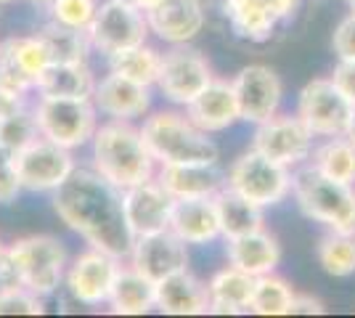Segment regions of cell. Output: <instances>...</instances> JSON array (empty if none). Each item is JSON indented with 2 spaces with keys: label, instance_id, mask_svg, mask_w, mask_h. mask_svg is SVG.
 <instances>
[{
  "label": "cell",
  "instance_id": "obj_1",
  "mask_svg": "<svg viewBox=\"0 0 355 318\" xmlns=\"http://www.w3.org/2000/svg\"><path fill=\"white\" fill-rule=\"evenodd\" d=\"M53 210L61 223L80 233L90 247L114 258H128L135 236L125 220L122 188L101 178L96 170H74L53 191Z\"/></svg>",
  "mask_w": 355,
  "mask_h": 318
},
{
  "label": "cell",
  "instance_id": "obj_2",
  "mask_svg": "<svg viewBox=\"0 0 355 318\" xmlns=\"http://www.w3.org/2000/svg\"><path fill=\"white\" fill-rule=\"evenodd\" d=\"M93 170L117 188H130L157 178V162L141 130L122 120L101 125L93 136Z\"/></svg>",
  "mask_w": 355,
  "mask_h": 318
},
{
  "label": "cell",
  "instance_id": "obj_3",
  "mask_svg": "<svg viewBox=\"0 0 355 318\" xmlns=\"http://www.w3.org/2000/svg\"><path fill=\"white\" fill-rule=\"evenodd\" d=\"M141 136L146 141L154 162L162 165H215L218 146L209 133L199 130L189 114L180 112H154L144 120Z\"/></svg>",
  "mask_w": 355,
  "mask_h": 318
},
{
  "label": "cell",
  "instance_id": "obj_4",
  "mask_svg": "<svg viewBox=\"0 0 355 318\" xmlns=\"http://www.w3.org/2000/svg\"><path fill=\"white\" fill-rule=\"evenodd\" d=\"M292 194L305 218L329 231H355L353 183L334 181L311 165L292 175Z\"/></svg>",
  "mask_w": 355,
  "mask_h": 318
},
{
  "label": "cell",
  "instance_id": "obj_5",
  "mask_svg": "<svg viewBox=\"0 0 355 318\" xmlns=\"http://www.w3.org/2000/svg\"><path fill=\"white\" fill-rule=\"evenodd\" d=\"M40 136L64 149H77L93 141L98 130V109L90 98H59L40 96L35 106Z\"/></svg>",
  "mask_w": 355,
  "mask_h": 318
},
{
  "label": "cell",
  "instance_id": "obj_6",
  "mask_svg": "<svg viewBox=\"0 0 355 318\" xmlns=\"http://www.w3.org/2000/svg\"><path fill=\"white\" fill-rule=\"evenodd\" d=\"M225 186L250 199L257 207H276L292 191V173L286 165L263 157L260 152H244L225 175Z\"/></svg>",
  "mask_w": 355,
  "mask_h": 318
},
{
  "label": "cell",
  "instance_id": "obj_7",
  "mask_svg": "<svg viewBox=\"0 0 355 318\" xmlns=\"http://www.w3.org/2000/svg\"><path fill=\"white\" fill-rule=\"evenodd\" d=\"M8 255L14 258L19 271V284L35 294H51L64 279L67 271V252L56 236L35 233L8 244Z\"/></svg>",
  "mask_w": 355,
  "mask_h": 318
},
{
  "label": "cell",
  "instance_id": "obj_8",
  "mask_svg": "<svg viewBox=\"0 0 355 318\" xmlns=\"http://www.w3.org/2000/svg\"><path fill=\"white\" fill-rule=\"evenodd\" d=\"M297 117L315 138H337L350 133L355 106L331 82V77H318L300 91Z\"/></svg>",
  "mask_w": 355,
  "mask_h": 318
},
{
  "label": "cell",
  "instance_id": "obj_9",
  "mask_svg": "<svg viewBox=\"0 0 355 318\" xmlns=\"http://www.w3.org/2000/svg\"><path fill=\"white\" fill-rule=\"evenodd\" d=\"M148 32L151 27H148L144 11H138L135 6L125 3V0H104L90 24L88 37L96 51L114 56L125 48L146 43Z\"/></svg>",
  "mask_w": 355,
  "mask_h": 318
},
{
  "label": "cell",
  "instance_id": "obj_10",
  "mask_svg": "<svg viewBox=\"0 0 355 318\" xmlns=\"http://www.w3.org/2000/svg\"><path fill=\"white\" fill-rule=\"evenodd\" d=\"M14 159L19 183L27 191H56L77 170L72 149H64L43 136L35 138L21 152H16Z\"/></svg>",
  "mask_w": 355,
  "mask_h": 318
},
{
  "label": "cell",
  "instance_id": "obj_11",
  "mask_svg": "<svg viewBox=\"0 0 355 318\" xmlns=\"http://www.w3.org/2000/svg\"><path fill=\"white\" fill-rule=\"evenodd\" d=\"M215 80L209 61L186 46H173V51L162 53V67L157 77V88L167 101L178 106H189Z\"/></svg>",
  "mask_w": 355,
  "mask_h": 318
},
{
  "label": "cell",
  "instance_id": "obj_12",
  "mask_svg": "<svg viewBox=\"0 0 355 318\" xmlns=\"http://www.w3.org/2000/svg\"><path fill=\"white\" fill-rule=\"evenodd\" d=\"M313 138L315 136L297 114H273L270 120L257 125L252 149L279 165L295 167L313 154Z\"/></svg>",
  "mask_w": 355,
  "mask_h": 318
},
{
  "label": "cell",
  "instance_id": "obj_13",
  "mask_svg": "<svg viewBox=\"0 0 355 318\" xmlns=\"http://www.w3.org/2000/svg\"><path fill=\"white\" fill-rule=\"evenodd\" d=\"M231 82H234L239 112H241V120L244 122L260 125V122L270 120L273 114H279L284 85L270 67H266V64H250Z\"/></svg>",
  "mask_w": 355,
  "mask_h": 318
},
{
  "label": "cell",
  "instance_id": "obj_14",
  "mask_svg": "<svg viewBox=\"0 0 355 318\" xmlns=\"http://www.w3.org/2000/svg\"><path fill=\"white\" fill-rule=\"evenodd\" d=\"M119 258L109 255L104 249L90 247L88 252L77 255L67 271V287L77 303L83 305H101L109 303L112 287L117 281Z\"/></svg>",
  "mask_w": 355,
  "mask_h": 318
},
{
  "label": "cell",
  "instance_id": "obj_15",
  "mask_svg": "<svg viewBox=\"0 0 355 318\" xmlns=\"http://www.w3.org/2000/svg\"><path fill=\"white\" fill-rule=\"evenodd\" d=\"M173 204H175V199L170 197V191L157 178L122 191L125 220H128V228L135 239L167 231L170 218H173Z\"/></svg>",
  "mask_w": 355,
  "mask_h": 318
},
{
  "label": "cell",
  "instance_id": "obj_16",
  "mask_svg": "<svg viewBox=\"0 0 355 318\" xmlns=\"http://www.w3.org/2000/svg\"><path fill=\"white\" fill-rule=\"evenodd\" d=\"M300 0H223V14L239 37L266 43L273 37L279 21L295 14Z\"/></svg>",
  "mask_w": 355,
  "mask_h": 318
},
{
  "label": "cell",
  "instance_id": "obj_17",
  "mask_svg": "<svg viewBox=\"0 0 355 318\" xmlns=\"http://www.w3.org/2000/svg\"><path fill=\"white\" fill-rule=\"evenodd\" d=\"M130 265L146 279H151L154 284H159L167 276L189 268L186 242H180L170 228L159 233L138 236L130 249Z\"/></svg>",
  "mask_w": 355,
  "mask_h": 318
},
{
  "label": "cell",
  "instance_id": "obj_18",
  "mask_svg": "<svg viewBox=\"0 0 355 318\" xmlns=\"http://www.w3.org/2000/svg\"><path fill=\"white\" fill-rule=\"evenodd\" d=\"M90 101L106 117L130 122L148 114L151 93H148V85L133 82V80L117 75V72H109V75L96 82V91H93Z\"/></svg>",
  "mask_w": 355,
  "mask_h": 318
},
{
  "label": "cell",
  "instance_id": "obj_19",
  "mask_svg": "<svg viewBox=\"0 0 355 318\" xmlns=\"http://www.w3.org/2000/svg\"><path fill=\"white\" fill-rule=\"evenodd\" d=\"M151 32L170 43L186 46L205 27V6L202 0H162L146 14Z\"/></svg>",
  "mask_w": 355,
  "mask_h": 318
},
{
  "label": "cell",
  "instance_id": "obj_20",
  "mask_svg": "<svg viewBox=\"0 0 355 318\" xmlns=\"http://www.w3.org/2000/svg\"><path fill=\"white\" fill-rule=\"evenodd\" d=\"M186 114H189V120H191L199 130H205V133L228 130L234 122L241 120L234 82L212 80L207 88L199 93L191 104L186 106Z\"/></svg>",
  "mask_w": 355,
  "mask_h": 318
},
{
  "label": "cell",
  "instance_id": "obj_21",
  "mask_svg": "<svg viewBox=\"0 0 355 318\" xmlns=\"http://www.w3.org/2000/svg\"><path fill=\"white\" fill-rule=\"evenodd\" d=\"M225 255L228 265H236L239 271L250 273V276H266L273 273L279 260H282V244L273 233H268L266 228H257L244 236L225 239Z\"/></svg>",
  "mask_w": 355,
  "mask_h": 318
},
{
  "label": "cell",
  "instance_id": "obj_22",
  "mask_svg": "<svg viewBox=\"0 0 355 318\" xmlns=\"http://www.w3.org/2000/svg\"><path fill=\"white\" fill-rule=\"evenodd\" d=\"M170 231L186 244L215 242L218 236H223L215 199H175L173 218H170Z\"/></svg>",
  "mask_w": 355,
  "mask_h": 318
},
{
  "label": "cell",
  "instance_id": "obj_23",
  "mask_svg": "<svg viewBox=\"0 0 355 318\" xmlns=\"http://www.w3.org/2000/svg\"><path fill=\"white\" fill-rule=\"evenodd\" d=\"M157 308L167 316H205L209 313V289L189 268L178 271L157 284Z\"/></svg>",
  "mask_w": 355,
  "mask_h": 318
},
{
  "label": "cell",
  "instance_id": "obj_24",
  "mask_svg": "<svg viewBox=\"0 0 355 318\" xmlns=\"http://www.w3.org/2000/svg\"><path fill=\"white\" fill-rule=\"evenodd\" d=\"M157 181L173 199H202L215 197L225 186V175L215 165H162Z\"/></svg>",
  "mask_w": 355,
  "mask_h": 318
},
{
  "label": "cell",
  "instance_id": "obj_25",
  "mask_svg": "<svg viewBox=\"0 0 355 318\" xmlns=\"http://www.w3.org/2000/svg\"><path fill=\"white\" fill-rule=\"evenodd\" d=\"M209 313L236 316L250 313L252 294H254V276L239 271L236 265H225L209 279Z\"/></svg>",
  "mask_w": 355,
  "mask_h": 318
},
{
  "label": "cell",
  "instance_id": "obj_26",
  "mask_svg": "<svg viewBox=\"0 0 355 318\" xmlns=\"http://www.w3.org/2000/svg\"><path fill=\"white\" fill-rule=\"evenodd\" d=\"M109 305L117 316H144L151 308H157V284L135 271L133 265L119 268L117 281L109 294Z\"/></svg>",
  "mask_w": 355,
  "mask_h": 318
},
{
  "label": "cell",
  "instance_id": "obj_27",
  "mask_svg": "<svg viewBox=\"0 0 355 318\" xmlns=\"http://www.w3.org/2000/svg\"><path fill=\"white\" fill-rule=\"evenodd\" d=\"M35 91L40 96H59V98H93L96 77L85 61L83 64H48Z\"/></svg>",
  "mask_w": 355,
  "mask_h": 318
},
{
  "label": "cell",
  "instance_id": "obj_28",
  "mask_svg": "<svg viewBox=\"0 0 355 318\" xmlns=\"http://www.w3.org/2000/svg\"><path fill=\"white\" fill-rule=\"evenodd\" d=\"M212 199H215V207H218L223 239L244 236V233H252V231L263 228V207L252 204L250 199L236 194L234 188L223 186Z\"/></svg>",
  "mask_w": 355,
  "mask_h": 318
},
{
  "label": "cell",
  "instance_id": "obj_29",
  "mask_svg": "<svg viewBox=\"0 0 355 318\" xmlns=\"http://www.w3.org/2000/svg\"><path fill=\"white\" fill-rule=\"evenodd\" d=\"M37 37L48 48L51 64H83L88 59V51L93 48L88 32L64 27L59 21H48L43 30L37 32Z\"/></svg>",
  "mask_w": 355,
  "mask_h": 318
},
{
  "label": "cell",
  "instance_id": "obj_30",
  "mask_svg": "<svg viewBox=\"0 0 355 318\" xmlns=\"http://www.w3.org/2000/svg\"><path fill=\"white\" fill-rule=\"evenodd\" d=\"M159 67H162V53L157 48H151L148 43L125 48L114 56H109V69L112 72L128 77L133 82H141V85H148V88L157 85Z\"/></svg>",
  "mask_w": 355,
  "mask_h": 318
},
{
  "label": "cell",
  "instance_id": "obj_31",
  "mask_svg": "<svg viewBox=\"0 0 355 318\" xmlns=\"http://www.w3.org/2000/svg\"><path fill=\"white\" fill-rule=\"evenodd\" d=\"M313 167L342 183H355V141L350 136L326 138L313 152Z\"/></svg>",
  "mask_w": 355,
  "mask_h": 318
},
{
  "label": "cell",
  "instance_id": "obj_32",
  "mask_svg": "<svg viewBox=\"0 0 355 318\" xmlns=\"http://www.w3.org/2000/svg\"><path fill=\"white\" fill-rule=\"evenodd\" d=\"M318 265L334 279H347L355 273V231H331L318 242Z\"/></svg>",
  "mask_w": 355,
  "mask_h": 318
},
{
  "label": "cell",
  "instance_id": "obj_33",
  "mask_svg": "<svg viewBox=\"0 0 355 318\" xmlns=\"http://www.w3.org/2000/svg\"><path fill=\"white\" fill-rule=\"evenodd\" d=\"M295 294L297 292L289 287V281H284L282 276H276V273L257 276L250 313H257V316H289Z\"/></svg>",
  "mask_w": 355,
  "mask_h": 318
},
{
  "label": "cell",
  "instance_id": "obj_34",
  "mask_svg": "<svg viewBox=\"0 0 355 318\" xmlns=\"http://www.w3.org/2000/svg\"><path fill=\"white\" fill-rule=\"evenodd\" d=\"M35 138H40V127L35 120V112H27L24 106L14 109L11 114L0 117V146L8 152H21L30 146Z\"/></svg>",
  "mask_w": 355,
  "mask_h": 318
},
{
  "label": "cell",
  "instance_id": "obj_35",
  "mask_svg": "<svg viewBox=\"0 0 355 318\" xmlns=\"http://www.w3.org/2000/svg\"><path fill=\"white\" fill-rule=\"evenodd\" d=\"M0 91L14 96V98H21V101H24L27 93L35 91V80L21 67L11 37L0 43Z\"/></svg>",
  "mask_w": 355,
  "mask_h": 318
},
{
  "label": "cell",
  "instance_id": "obj_36",
  "mask_svg": "<svg viewBox=\"0 0 355 318\" xmlns=\"http://www.w3.org/2000/svg\"><path fill=\"white\" fill-rule=\"evenodd\" d=\"M98 6H101V0H53L48 6V11H51V21L88 32L96 14H98Z\"/></svg>",
  "mask_w": 355,
  "mask_h": 318
},
{
  "label": "cell",
  "instance_id": "obj_37",
  "mask_svg": "<svg viewBox=\"0 0 355 318\" xmlns=\"http://www.w3.org/2000/svg\"><path fill=\"white\" fill-rule=\"evenodd\" d=\"M45 313L40 294L27 287H0V316H40Z\"/></svg>",
  "mask_w": 355,
  "mask_h": 318
},
{
  "label": "cell",
  "instance_id": "obj_38",
  "mask_svg": "<svg viewBox=\"0 0 355 318\" xmlns=\"http://www.w3.org/2000/svg\"><path fill=\"white\" fill-rule=\"evenodd\" d=\"M21 191L19 173H16L14 152L0 146V204H11Z\"/></svg>",
  "mask_w": 355,
  "mask_h": 318
},
{
  "label": "cell",
  "instance_id": "obj_39",
  "mask_svg": "<svg viewBox=\"0 0 355 318\" xmlns=\"http://www.w3.org/2000/svg\"><path fill=\"white\" fill-rule=\"evenodd\" d=\"M331 48L340 61H355V14L342 19L331 37Z\"/></svg>",
  "mask_w": 355,
  "mask_h": 318
},
{
  "label": "cell",
  "instance_id": "obj_40",
  "mask_svg": "<svg viewBox=\"0 0 355 318\" xmlns=\"http://www.w3.org/2000/svg\"><path fill=\"white\" fill-rule=\"evenodd\" d=\"M331 82L340 88L347 101L355 106V61H340L331 72Z\"/></svg>",
  "mask_w": 355,
  "mask_h": 318
},
{
  "label": "cell",
  "instance_id": "obj_41",
  "mask_svg": "<svg viewBox=\"0 0 355 318\" xmlns=\"http://www.w3.org/2000/svg\"><path fill=\"white\" fill-rule=\"evenodd\" d=\"M297 313H302V316H321V313H326V305L318 297H313V294H295L289 316H297Z\"/></svg>",
  "mask_w": 355,
  "mask_h": 318
},
{
  "label": "cell",
  "instance_id": "obj_42",
  "mask_svg": "<svg viewBox=\"0 0 355 318\" xmlns=\"http://www.w3.org/2000/svg\"><path fill=\"white\" fill-rule=\"evenodd\" d=\"M21 106V98H14V96H8V93L0 91V117H6V114H11L14 109Z\"/></svg>",
  "mask_w": 355,
  "mask_h": 318
},
{
  "label": "cell",
  "instance_id": "obj_43",
  "mask_svg": "<svg viewBox=\"0 0 355 318\" xmlns=\"http://www.w3.org/2000/svg\"><path fill=\"white\" fill-rule=\"evenodd\" d=\"M125 3H130V6H135L138 11H144V14H148L151 8H157L162 0H125Z\"/></svg>",
  "mask_w": 355,
  "mask_h": 318
},
{
  "label": "cell",
  "instance_id": "obj_44",
  "mask_svg": "<svg viewBox=\"0 0 355 318\" xmlns=\"http://www.w3.org/2000/svg\"><path fill=\"white\" fill-rule=\"evenodd\" d=\"M30 3H35V6H45V8H48L53 0H30Z\"/></svg>",
  "mask_w": 355,
  "mask_h": 318
},
{
  "label": "cell",
  "instance_id": "obj_45",
  "mask_svg": "<svg viewBox=\"0 0 355 318\" xmlns=\"http://www.w3.org/2000/svg\"><path fill=\"white\" fill-rule=\"evenodd\" d=\"M347 136H350L355 141V117H353V125H350V133H347Z\"/></svg>",
  "mask_w": 355,
  "mask_h": 318
},
{
  "label": "cell",
  "instance_id": "obj_46",
  "mask_svg": "<svg viewBox=\"0 0 355 318\" xmlns=\"http://www.w3.org/2000/svg\"><path fill=\"white\" fill-rule=\"evenodd\" d=\"M347 6H350V11L355 14V0H347Z\"/></svg>",
  "mask_w": 355,
  "mask_h": 318
},
{
  "label": "cell",
  "instance_id": "obj_47",
  "mask_svg": "<svg viewBox=\"0 0 355 318\" xmlns=\"http://www.w3.org/2000/svg\"><path fill=\"white\" fill-rule=\"evenodd\" d=\"M0 3H16V0H0Z\"/></svg>",
  "mask_w": 355,
  "mask_h": 318
},
{
  "label": "cell",
  "instance_id": "obj_48",
  "mask_svg": "<svg viewBox=\"0 0 355 318\" xmlns=\"http://www.w3.org/2000/svg\"><path fill=\"white\" fill-rule=\"evenodd\" d=\"M0 249H3V242H0Z\"/></svg>",
  "mask_w": 355,
  "mask_h": 318
}]
</instances>
